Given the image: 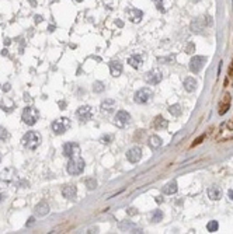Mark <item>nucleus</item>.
Returning a JSON list of instances; mask_svg holds the SVG:
<instances>
[{"label": "nucleus", "mask_w": 233, "mask_h": 234, "mask_svg": "<svg viewBox=\"0 0 233 234\" xmlns=\"http://www.w3.org/2000/svg\"><path fill=\"white\" fill-rule=\"evenodd\" d=\"M41 140H42L41 135L38 132H35V130H30V132H27L25 135L23 136V139H21L23 145L25 146L27 149H30V150H35V149L41 145Z\"/></svg>", "instance_id": "nucleus-1"}, {"label": "nucleus", "mask_w": 233, "mask_h": 234, "mask_svg": "<svg viewBox=\"0 0 233 234\" xmlns=\"http://www.w3.org/2000/svg\"><path fill=\"white\" fill-rule=\"evenodd\" d=\"M21 118H23V122L25 125L34 126L38 122V119H40V112H38V109L34 108V107H27V108H24Z\"/></svg>", "instance_id": "nucleus-2"}, {"label": "nucleus", "mask_w": 233, "mask_h": 234, "mask_svg": "<svg viewBox=\"0 0 233 234\" xmlns=\"http://www.w3.org/2000/svg\"><path fill=\"white\" fill-rule=\"evenodd\" d=\"M84 167H86V163H84V160H82V158H74L72 157L69 160V163H67V172H69L70 175H79L83 172Z\"/></svg>", "instance_id": "nucleus-3"}, {"label": "nucleus", "mask_w": 233, "mask_h": 234, "mask_svg": "<svg viewBox=\"0 0 233 234\" xmlns=\"http://www.w3.org/2000/svg\"><path fill=\"white\" fill-rule=\"evenodd\" d=\"M70 128V121L67 118H60L52 122V130L55 135H63Z\"/></svg>", "instance_id": "nucleus-4"}, {"label": "nucleus", "mask_w": 233, "mask_h": 234, "mask_svg": "<svg viewBox=\"0 0 233 234\" xmlns=\"http://www.w3.org/2000/svg\"><path fill=\"white\" fill-rule=\"evenodd\" d=\"M152 96H153V91H152L149 87H143V89L138 90V91L135 92L133 100H135V102H138V104H145V102H147L150 98H152Z\"/></svg>", "instance_id": "nucleus-5"}, {"label": "nucleus", "mask_w": 233, "mask_h": 234, "mask_svg": "<svg viewBox=\"0 0 233 234\" xmlns=\"http://www.w3.org/2000/svg\"><path fill=\"white\" fill-rule=\"evenodd\" d=\"M230 102H232V96L229 92H223L222 97H220L219 105H218V114L219 115H225L230 108Z\"/></svg>", "instance_id": "nucleus-6"}, {"label": "nucleus", "mask_w": 233, "mask_h": 234, "mask_svg": "<svg viewBox=\"0 0 233 234\" xmlns=\"http://www.w3.org/2000/svg\"><path fill=\"white\" fill-rule=\"evenodd\" d=\"M129 122H131V115L127 111L121 109V111L116 112L115 118H114V123H115L118 128H125Z\"/></svg>", "instance_id": "nucleus-7"}, {"label": "nucleus", "mask_w": 233, "mask_h": 234, "mask_svg": "<svg viewBox=\"0 0 233 234\" xmlns=\"http://www.w3.org/2000/svg\"><path fill=\"white\" fill-rule=\"evenodd\" d=\"M205 63H207L205 56H194L190 60V70L193 73H200L201 69L205 66Z\"/></svg>", "instance_id": "nucleus-8"}, {"label": "nucleus", "mask_w": 233, "mask_h": 234, "mask_svg": "<svg viewBox=\"0 0 233 234\" xmlns=\"http://www.w3.org/2000/svg\"><path fill=\"white\" fill-rule=\"evenodd\" d=\"M162 79H163V74H162V72L157 70V69L150 70V72H147L146 74H145V80H146V83L147 84H152V86L159 84V83L162 81Z\"/></svg>", "instance_id": "nucleus-9"}, {"label": "nucleus", "mask_w": 233, "mask_h": 234, "mask_svg": "<svg viewBox=\"0 0 233 234\" xmlns=\"http://www.w3.org/2000/svg\"><path fill=\"white\" fill-rule=\"evenodd\" d=\"M76 115L82 122H87V121H90L91 116H93V109H91L90 105H82L76 111Z\"/></svg>", "instance_id": "nucleus-10"}, {"label": "nucleus", "mask_w": 233, "mask_h": 234, "mask_svg": "<svg viewBox=\"0 0 233 234\" xmlns=\"http://www.w3.org/2000/svg\"><path fill=\"white\" fill-rule=\"evenodd\" d=\"M80 153V149L76 143H65L63 145V156L67 158H72Z\"/></svg>", "instance_id": "nucleus-11"}, {"label": "nucleus", "mask_w": 233, "mask_h": 234, "mask_svg": "<svg viewBox=\"0 0 233 234\" xmlns=\"http://www.w3.org/2000/svg\"><path fill=\"white\" fill-rule=\"evenodd\" d=\"M127 158H128V161L132 163V164L138 163L140 158H142V149L140 147H132L131 150H128Z\"/></svg>", "instance_id": "nucleus-12"}, {"label": "nucleus", "mask_w": 233, "mask_h": 234, "mask_svg": "<svg viewBox=\"0 0 233 234\" xmlns=\"http://www.w3.org/2000/svg\"><path fill=\"white\" fill-rule=\"evenodd\" d=\"M115 108H116V102L111 98L104 100L103 104H101V111H103L104 114H111Z\"/></svg>", "instance_id": "nucleus-13"}, {"label": "nucleus", "mask_w": 233, "mask_h": 234, "mask_svg": "<svg viewBox=\"0 0 233 234\" xmlns=\"http://www.w3.org/2000/svg\"><path fill=\"white\" fill-rule=\"evenodd\" d=\"M34 212H35V214H38V216H47V214L49 213V205H48L45 201L40 202V203L35 205Z\"/></svg>", "instance_id": "nucleus-14"}, {"label": "nucleus", "mask_w": 233, "mask_h": 234, "mask_svg": "<svg viewBox=\"0 0 233 234\" xmlns=\"http://www.w3.org/2000/svg\"><path fill=\"white\" fill-rule=\"evenodd\" d=\"M208 196H209L212 201H219L222 198V189L220 187H216V185H212L208 188Z\"/></svg>", "instance_id": "nucleus-15"}, {"label": "nucleus", "mask_w": 233, "mask_h": 234, "mask_svg": "<svg viewBox=\"0 0 233 234\" xmlns=\"http://www.w3.org/2000/svg\"><path fill=\"white\" fill-rule=\"evenodd\" d=\"M77 194V189L74 185H66L62 188V195H63L66 199H74Z\"/></svg>", "instance_id": "nucleus-16"}, {"label": "nucleus", "mask_w": 233, "mask_h": 234, "mask_svg": "<svg viewBox=\"0 0 233 234\" xmlns=\"http://www.w3.org/2000/svg\"><path fill=\"white\" fill-rule=\"evenodd\" d=\"M110 72H111V76L118 77L122 73V63H120L118 60L110 62Z\"/></svg>", "instance_id": "nucleus-17"}, {"label": "nucleus", "mask_w": 233, "mask_h": 234, "mask_svg": "<svg viewBox=\"0 0 233 234\" xmlns=\"http://www.w3.org/2000/svg\"><path fill=\"white\" fill-rule=\"evenodd\" d=\"M16 177V171H14L13 168H6L2 174H0V181H4V182H11Z\"/></svg>", "instance_id": "nucleus-18"}, {"label": "nucleus", "mask_w": 233, "mask_h": 234, "mask_svg": "<svg viewBox=\"0 0 233 234\" xmlns=\"http://www.w3.org/2000/svg\"><path fill=\"white\" fill-rule=\"evenodd\" d=\"M142 62H143V59H142V56H139V55H132L128 58V63H129L133 69H139L142 66Z\"/></svg>", "instance_id": "nucleus-19"}, {"label": "nucleus", "mask_w": 233, "mask_h": 234, "mask_svg": "<svg viewBox=\"0 0 233 234\" xmlns=\"http://www.w3.org/2000/svg\"><path fill=\"white\" fill-rule=\"evenodd\" d=\"M184 89H185V91H188V92L195 91V89H197V80L194 79V77H187V79L184 80Z\"/></svg>", "instance_id": "nucleus-20"}, {"label": "nucleus", "mask_w": 233, "mask_h": 234, "mask_svg": "<svg viewBox=\"0 0 233 234\" xmlns=\"http://www.w3.org/2000/svg\"><path fill=\"white\" fill-rule=\"evenodd\" d=\"M167 125H169V122H167L162 115L156 116V118L153 119V128L155 129H166Z\"/></svg>", "instance_id": "nucleus-21"}, {"label": "nucleus", "mask_w": 233, "mask_h": 234, "mask_svg": "<svg viewBox=\"0 0 233 234\" xmlns=\"http://www.w3.org/2000/svg\"><path fill=\"white\" fill-rule=\"evenodd\" d=\"M177 189H178V187H177V181H174L173 179V181H170L169 184L163 188V192L166 195H173V194H176L177 192Z\"/></svg>", "instance_id": "nucleus-22"}, {"label": "nucleus", "mask_w": 233, "mask_h": 234, "mask_svg": "<svg viewBox=\"0 0 233 234\" xmlns=\"http://www.w3.org/2000/svg\"><path fill=\"white\" fill-rule=\"evenodd\" d=\"M147 145H149L150 149H153V150L155 149H159L160 146H162V139L156 135H152L149 138V143H147Z\"/></svg>", "instance_id": "nucleus-23"}, {"label": "nucleus", "mask_w": 233, "mask_h": 234, "mask_svg": "<svg viewBox=\"0 0 233 234\" xmlns=\"http://www.w3.org/2000/svg\"><path fill=\"white\" fill-rule=\"evenodd\" d=\"M129 14H131V21H133V23L140 21L142 20V17H143V13L140 10H138V9H131Z\"/></svg>", "instance_id": "nucleus-24"}, {"label": "nucleus", "mask_w": 233, "mask_h": 234, "mask_svg": "<svg viewBox=\"0 0 233 234\" xmlns=\"http://www.w3.org/2000/svg\"><path fill=\"white\" fill-rule=\"evenodd\" d=\"M205 24H207V20H204L202 23H201V18L195 20V21L193 23V31H194V32H195V31H197V32H200V31L202 30L204 27H205Z\"/></svg>", "instance_id": "nucleus-25"}, {"label": "nucleus", "mask_w": 233, "mask_h": 234, "mask_svg": "<svg viewBox=\"0 0 233 234\" xmlns=\"http://www.w3.org/2000/svg\"><path fill=\"white\" fill-rule=\"evenodd\" d=\"M169 112L173 116H180L181 115V112H183V109H181V105H178V104H174V105H171L169 108Z\"/></svg>", "instance_id": "nucleus-26"}, {"label": "nucleus", "mask_w": 233, "mask_h": 234, "mask_svg": "<svg viewBox=\"0 0 233 234\" xmlns=\"http://www.w3.org/2000/svg\"><path fill=\"white\" fill-rule=\"evenodd\" d=\"M218 228H219V223H218L216 220H211V221H208V224H207V230L209 231V233H215V231H218Z\"/></svg>", "instance_id": "nucleus-27"}, {"label": "nucleus", "mask_w": 233, "mask_h": 234, "mask_svg": "<svg viewBox=\"0 0 233 234\" xmlns=\"http://www.w3.org/2000/svg\"><path fill=\"white\" fill-rule=\"evenodd\" d=\"M86 187L89 191H93V189L97 188V179L96 178H89L86 179Z\"/></svg>", "instance_id": "nucleus-28"}, {"label": "nucleus", "mask_w": 233, "mask_h": 234, "mask_svg": "<svg viewBox=\"0 0 233 234\" xmlns=\"http://www.w3.org/2000/svg\"><path fill=\"white\" fill-rule=\"evenodd\" d=\"M162 219H163V213H162V210H155L153 214H152V223H159Z\"/></svg>", "instance_id": "nucleus-29"}, {"label": "nucleus", "mask_w": 233, "mask_h": 234, "mask_svg": "<svg viewBox=\"0 0 233 234\" xmlns=\"http://www.w3.org/2000/svg\"><path fill=\"white\" fill-rule=\"evenodd\" d=\"M104 89H105L104 83H101V81H94V84H93V91H94V92H103Z\"/></svg>", "instance_id": "nucleus-30"}, {"label": "nucleus", "mask_w": 233, "mask_h": 234, "mask_svg": "<svg viewBox=\"0 0 233 234\" xmlns=\"http://www.w3.org/2000/svg\"><path fill=\"white\" fill-rule=\"evenodd\" d=\"M120 228H121V230H132V228H135V224L125 221V223H121L120 224Z\"/></svg>", "instance_id": "nucleus-31"}, {"label": "nucleus", "mask_w": 233, "mask_h": 234, "mask_svg": "<svg viewBox=\"0 0 233 234\" xmlns=\"http://www.w3.org/2000/svg\"><path fill=\"white\" fill-rule=\"evenodd\" d=\"M111 140H113V136L111 135H104V136H101V139H100V142L103 143V145H110Z\"/></svg>", "instance_id": "nucleus-32"}, {"label": "nucleus", "mask_w": 233, "mask_h": 234, "mask_svg": "<svg viewBox=\"0 0 233 234\" xmlns=\"http://www.w3.org/2000/svg\"><path fill=\"white\" fill-rule=\"evenodd\" d=\"M205 136H207V135H201L200 138H197L195 140H194V143H193V145H191V147H195V146L201 145V143H202V140H204V139H205Z\"/></svg>", "instance_id": "nucleus-33"}, {"label": "nucleus", "mask_w": 233, "mask_h": 234, "mask_svg": "<svg viewBox=\"0 0 233 234\" xmlns=\"http://www.w3.org/2000/svg\"><path fill=\"white\" fill-rule=\"evenodd\" d=\"M7 136H9L7 130H6L4 128H2V126H0V140H4V139H7Z\"/></svg>", "instance_id": "nucleus-34"}, {"label": "nucleus", "mask_w": 233, "mask_h": 234, "mask_svg": "<svg viewBox=\"0 0 233 234\" xmlns=\"http://www.w3.org/2000/svg\"><path fill=\"white\" fill-rule=\"evenodd\" d=\"M227 76H229V77H233V58H232V62L229 63V69H227Z\"/></svg>", "instance_id": "nucleus-35"}, {"label": "nucleus", "mask_w": 233, "mask_h": 234, "mask_svg": "<svg viewBox=\"0 0 233 234\" xmlns=\"http://www.w3.org/2000/svg\"><path fill=\"white\" fill-rule=\"evenodd\" d=\"M127 213L131 214V216H135V214L138 213V210L135 208H129V209H127Z\"/></svg>", "instance_id": "nucleus-36"}, {"label": "nucleus", "mask_w": 233, "mask_h": 234, "mask_svg": "<svg viewBox=\"0 0 233 234\" xmlns=\"http://www.w3.org/2000/svg\"><path fill=\"white\" fill-rule=\"evenodd\" d=\"M34 223H35V217H34V216H31V217L28 219V221H27V227H30V226H32Z\"/></svg>", "instance_id": "nucleus-37"}, {"label": "nucleus", "mask_w": 233, "mask_h": 234, "mask_svg": "<svg viewBox=\"0 0 233 234\" xmlns=\"http://www.w3.org/2000/svg\"><path fill=\"white\" fill-rule=\"evenodd\" d=\"M34 18H35V20H34V21H35V24L42 23V17H41V16H35V17H34Z\"/></svg>", "instance_id": "nucleus-38"}, {"label": "nucleus", "mask_w": 233, "mask_h": 234, "mask_svg": "<svg viewBox=\"0 0 233 234\" xmlns=\"http://www.w3.org/2000/svg\"><path fill=\"white\" fill-rule=\"evenodd\" d=\"M3 90H4V91H10V90H11V86H10V84H9V83H7V84H4V86H3Z\"/></svg>", "instance_id": "nucleus-39"}, {"label": "nucleus", "mask_w": 233, "mask_h": 234, "mask_svg": "<svg viewBox=\"0 0 233 234\" xmlns=\"http://www.w3.org/2000/svg\"><path fill=\"white\" fill-rule=\"evenodd\" d=\"M227 195H229V198L233 201V189H229V192H227Z\"/></svg>", "instance_id": "nucleus-40"}, {"label": "nucleus", "mask_w": 233, "mask_h": 234, "mask_svg": "<svg viewBox=\"0 0 233 234\" xmlns=\"http://www.w3.org/2000/svg\"><path fill=\"white\" fill-rule=\"evenodd\" d=\"M2 55H3V56H7V55H9V51H7V49H3V51H2Z\"/></svg>", "instance_id": "nucleus-41"}, {"label": "nucleus", "mask_w": 233, "mask_h": 234, "mask_svg": "<svg viewBox=\"0 0 233 234\" xmlns=\"http://www.w3.org/2000/svg\"><path fill=\"white\" fill-rule=\"evenodd\" d=\"M3 201H4V194H2V192H0V203H2Z\"/></svg>", "instance_id": "nucleus-42"}, {"label": "nucleus", "mask_w": 233, "mask_h": 234, "mask_svg": "<svg viewBox=\"0 0 233 234\" xmlns=\"http://www.w3.org/2000/svg\"><path fill=\"white\" fill-rule=\"evenodd\" d=\"M48 30L52 32V31H55V27H53V25H49V27H48Z\"/></svg>", "instance_id": "nucleus-43"}, {"label": "nucleus", "mask_w": 233, "mask_h": 234, "mask_svg": "<svg viewBox=\"0 0 233 234\" xmlns=\"http://www.w3.org/2000/svg\"><path fill=\"white\" fill-rule=\"evenodd\" d=\"M65 105H66V104H65V102H63V101H62V102H59V107H62V108H60V109H65V108H63V107H65Z\"/></svg>", "instance_id": "nucleus-44"}, {"label": "nucleus", "mask_w": 233, "mask_h": 234, "mask_svg": "<svg viewBox=\"0 0 233 234\" xmlns=\"http://www.w3.org/2000/svg\"><path fill=\"white\" fill-rule=\"evenodd\" d=\"M10 42H11V41L9 40V38H7V40H4V43H6V45H10Z\"/></svg>", "instance_id": "nucleus-45"}, {"label": "nucleus", "mask_w": 233, "mask_h": 234, "mask_svg": "<svg viewBox=\"0 0 233 234\" xmlns=\"http://www.w3.org/2000/svg\"><path fill=\"white\" fill-rule=\"evenodd\" d=\"M77 2H83V0H77Z\"/></svg>", "instance_id": "nucleus-46"}, {"label": "nucleus", "mask_w": 233, "mask_h": 234, "mask_svg": "<svg viewBox=\"0 0 233 234\" xmlns=\"http://www.w3.org/2000/svg\"><path fill=\"white\" fill-rule=\"evenodd\" d=\"M0 160H2V157H0Z\"/></svg>", "instance_id": "nucleus-47"}]
</instances>
